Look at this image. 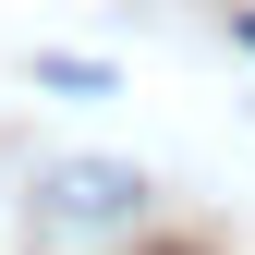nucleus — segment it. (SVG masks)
Masks as SVG:
<instances>
[{"instance_id": "obj_1", "label": "nucleus", "mask_w": 255, "mask_h": 255, "mask_svg": "<svg viewBox=\"0 0 255 255\" xmlns=\"http://www.w3.org/2000/svg\"><path fill=\"white\" fill-rule=\"evenodd\" d=\"M37 207L73 219V231H98V219L146 207V170H122V158H61V170H37Z\"/></svg>"}]
</instances>
